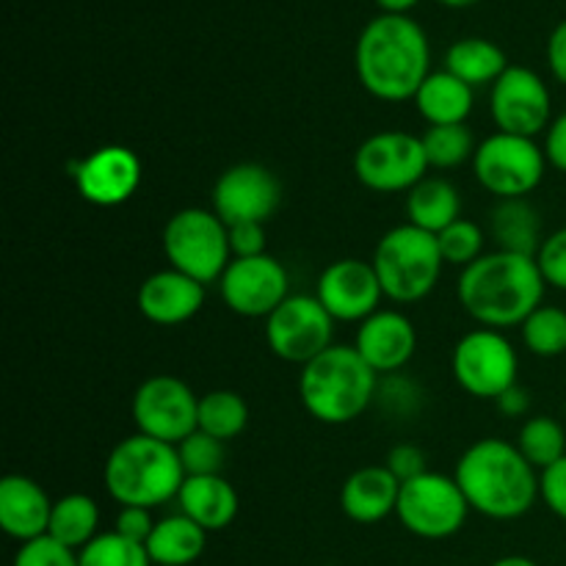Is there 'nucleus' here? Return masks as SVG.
I'll return each mask as SVG.
<instances>
[{"mask_svg":"<svg viewBox=\"0 0 566 566\" xmlns=\"http://www.w3.org/2000/svg\"><path fill=\"white\" fill-rule=\"evenodd\" d=\"M545 276L536 258L514 252H490L462 269L457 285L459 304L484 329L523 326L545 298Z\"/></svg>","mask_w":566,"mask_h":566,"instance_id":"nucleus-1","label":"nucleus"},{"mask_svg":"<svg viewBox=\"0 0 566 566\" xmlns=\"http://www.w3.org/2000/svg\"><path fill=\"white\" fill-rule=\"evenodd\" d=\"M354 64L370 97L385 103L415 99L431 75L429 39L412 17L379 14L359 33Z\"/></svg>","mask_w":566,"mask_h":566,"instance_id":"nucleus-2","label":"nucleus"},{"mask_svg":"<svg viewBox=\"0 0 566 566\" xmlns=\"http://www.w3.org/2000/svg\"><path fill=\"white\" fill-rule=\"evenodd\" d=\"M459 490L470 503V512L490 520H520L539 501V475L517 446L486 437L473 442L459 457L453 470Z\"/></svg>","mask_w":566,"mask_h":566,"instance_id":"nucleus-3","label":"nucleus"},{"mask_svg":"<svg viewBox=\"0 0 566 566\" xmlns=\"http://www.w3.org/2000/svg\"><path fill=\"white\" fill-rule=\"evenodd\" d=\"M379 374L354 346H332L307 363L298 376V398L310 418L326 426H346L374 403Z\"/></svg>","mask_w":566,"mask_h":566,"instance_id":"nucleus-4","label":"nucleus"},{"mask_svg":"<svg viewBox=\"0 0 566 566\" xmlns=\"http://www.w3.org/2000/svg\"><path fill=\"white\" fill-rule=\"evenodd\" d=\"M103 481L119 506L155 509L177 501L186 481L177 446L133 434L111 448Z\"/></svg>","mask_w":566,"mask_h":566,"instance_id":"nucleus-5","label":"nucleus"},{"mask_svg":"<svg viewBox=\"0 0 566 566\" xmlns=\"http://www.w3.org/2000/svg\"><path fill=\"white\" fill-rule=\"evenodd\" d=\"M370 263L379 276L385 298L396 304H415L434 291L446 260L437 235L407 221L381 235Z\"/></svg>","mask_w":566,"mask_h":566,"instance_id":"nucleus-6","label":"nucleus"},{"mask_svg":"<svg viewBox=\"0 0 566 566\" xmlns=\"http://www.w3.org/2000/svg\"><path fill=\"white\" fill-rule=\"evenodd\" d=\"M164 254L169 269L202 282L221 280L227 265L232 263L230 227L205 208L177 210L164 227Z\"/></svg>","mask_w":566,"mask_h":566,"instance_id":"nucleus-7","label":"nucleus"},{"mask_svg":"<svg viewBox=\"0 0 566 566\" xmlns=\"http://www.w3.org/2000/svg\"><path fill=\"white\" fill-rule=\"evenodd\" d=\"M545 149L528 136L492 133L473 155V175L497 199H525L545 180Z\"/></svg>","mask_w":566,"mask_h":566,"instance_id":"nucleus-8","label":"nucleus"},{"mask_svg":"<svg viewBox=\"0 0 566 566\" xmlns=\"http://www.w3.org/2000/svg\"><path fill=\"white\" fill-rule=\"evenodd\" d=\"M396 514L409 534L437 542L457 536L464 528L470 503L453 475L429 470V473L401 484Z\"/></svg>","mask_w":566,"mask_h":566,"instance_id":"nucleus-9","label":"nucleus"},{"mask_svg":"<svg viewBox=\"0 0 566 566\" xmlns=\"http://www.w3.org/2000/svg\"><path fill=\"white\" fill-rule=\"evenodd\" d=\"M354 175L376 193H409L429 177L423 142L407 130L374 133L354 153Z\"/></svg>","mask_w":566,"mask_h":566,"instance_id":"nucleus-10","label":"nucleus"},{"mask_svg":"<svg viewBox=\"0 0 566 566\" xmlns=\"http://www.w3.org/2000/svg\"><path fill=\"white\" fill-rule=\"evenodd\" d=\"M451 370L457 385L473 398H492L517 385L520 357L497 329H473L453 346Z\"/></svg>","mask_w":566,"mask_h":566,"instance_id":"nucleus-11","label":"nucleus"},{"mask_svg":"<svg viewBox=\"0 0 566 566\" xmlns=\"http://www.w3.org/2000/svg\"><path fill=\"white\" fill-rule=\"evenodd\" d=\"M337 321L326 313L318 296H287L274 313L265 318V343L274 357L293 365H307L332 348Z\"/></svg>","mask_w":566,"mask_h":566,"instance_id":"nucleus-12","label":"nucleus"},{"mask_svg":"<svg viewBox=\"0 0 566 566\" xmlns=\"http://www.w3.org/2000/svg\"><path fill=\"white\" fill-rule=\"evenodd\" d=\"M133 420L138 434L180 446L199 429V398L182 379L158 374L142 381L133 396Z\"/></svg>","mask_w":566,"mask_h":566,"instance_id":"nucleus-13","label":"nucleus"},{"mask_svg":"<svg viewBox=\"0 0 566 566\" xmlns=\"http://www.w3.org/2000/svg\"><path fill=\"white\" fill-rule=\"evenodd\" d=\"M221 298L241 318H269L287 296L291 276L274 254L235 258L221 274Z\"/></svg>","mask_w":566,"mask_h":566,"instance_id":"nucleus-14","label":"nucleus"},{"mask_svg":"<svg viewBox=\"0 0 566 566\" xmlns=\"http://www.w3.org/2000/svg\"><path fill=\"white\" fill-rule=\"evenodd\" d=\"M497 130L512 136H539L553 122V99L547 83L528 66H509L490 97Z\"/></svg>","mask_w":566,"mask_h":566,"instance_id":"nucleus-15","label":"nucleus"},{"mask_svg":"<svg viewBox=\"0 0 566 566\" xmlns=\"http://www.w3.org/2000/svg\"><path fill=\"white\" fill-rule=\"evenodd\" d=\"M282 202V186L260 164H235L216 180L213 213L227 227L265 224Z\"/></svg>","mask_w":566,"mask_h":566,"instance_id":"nucleus-16","label":"nucleus"},{"mask_svg":"<svg viewBox=\"0 0 566 566\" xmlns=\"http://www.w3.org/2000/svg\"><path fill=\"white\" fill-rule=\"evenodd\" d=\"M315 296L335 321H346V324L359 321L363 324L370 315L379 313L385 291H381L374 263L343 258L337 263L326 265L324 274L318 276Z\"/></svg>","mask_w":566,"mask_h":566,"instance_id":"nucleus-17","label":"nucleus"},{"mask_svg":"<svg viewBox=\"0 0 566 566\" xmlns=\"http://www.w3.org/2000/svg\"><path fill=\"white\" fill-rule=\"evenodd\" d=\"M75 188L88 205L116 208L125 205L142 186V160L133 149L108 144L88 153L72 171Z\"/></svg>","mask_w":566,"mask_h":566,"instance_id":"nucleus-18","label":"nucleus"},{"mask_svg":"<svg viewBox=\"0 0 566 566\" xmlns=\"http://www.w3.org/2000/svg\"><path fill=\"white\" fill-rule=\"evenodd\" d=\"M354 348L376 374H396L418 352V332L398 310H379L359 324Z\"/></svg>","mask_w":566,"mask_h":566,"instance_id":"nucleus-19","label":"nucleus"},{"mask_svg":"<svg viewBox=\"0 0 566 566\" xmlns=\"http://www.w3.org/2000/svg\"><path fill=\"white\" fill-rule=\"evenodd\" d=\"M136 302L149 324L180 326L202 310L205 285L175 269L155 271L142 282Z\"/></svg>","mask_w":566,"mask_h":566,"instance_id":"nucleus-20","label":"nucleus"},{"mask_svg":"<svg viewBox=\"0 0 566 566\" xmlns=\"http://www.w3.org/2000/svg\"><path fill=\"white\" fill-rule=\"evenodd\" d=\"M53 503L28 475H6L0 481V528L20 545L48 536Z\"/></svg>","mask_w":566,"mask_h":566,"instance_id":"nucleus-21","label":"nucleus"},{"mask_svg":"<svg viewBox=\"0 0 566 566\" xmlns=\"http://www.w3.org/2000/svg\"><path fill=\"white\" fill-rule=\"evenodd\" d=\"M401 481L385 468V464H368L359 468L343 481L340 509L352 523L376 525L396 514Z\"/></svg>","mask_w":566,"mask_h":566,"instance_id":"nucleus-22","label":"nucleus"},{"mask_svg":"<svg viewBox=\"0 0 566 566\" xmlns=\"http://www.w3.org/2000/svg\"><path fill=\"white\" fill-rule=\"evenodd\" d=\"M180 514L205 528L208 534L224 531L238 517V492L224 475H188L182 481V490L177 495Z\"/></svg>","mask_w":566,"mask_h":566,"instance_id":"nucleus-23","label":"nucleus"},{"mask_svg":"<svg viewBox=\"0 0 566 566\" xmlns=\"http://www.w3.org/2000/svg\"><path fill=\"white\" fill-rule=\"evenodd\" d=\"M418 114L431 125H464L473 114L475 88L448 70L431 72L415 94Z\"/></svg>","mask_w":566,"mask_h":566,"instance_id":"nucleus-24","label":"nucleus"},{"mask_svg":"<svg viewBox=\"0 0 566 566\" xmlns=\"http://www.w3.org/2000/svg\"><path fill=\"white\" fill-rule=\"evenodd\" d=\"M208 545V531L199 528L186 514H171L155 523L147 539V553L153 566H191L199 562Z\"/></svg>","mask_w":566,"mask_h":566,"instance_id":"nucleus-25","label":"nucleus"},{"mask_svg":"<svg viewBox=\"0 0 566 566\" xmlns=\"http://www.w3.org/2000/svg\"><path fill=\"white\" fill-rule=\"evenodd\" d=\"M490 230L501 252L536 258L542 249V241H545L542 238L539 210L531 202H525V199H501L497 208L492 210Z\"/></svg>","mask_w":566,"mask_h":566,"instance_id":"nucleus-26","label":"nucleus"},{"mask_svg":"<svg viewBox=\"0 0 566 566\" xmlns=\"http://www.w3.org/2000/svg\"><path fill=\"white\" fill-rule=\"evenodd\" d=\"M407 219L420 230L440 235L446 227L462 219V199L446 177H426L407 193Z\"/></svg>","mask_w":566,"mask_h":566,"instance_id":"nucleus-27","label":"nucleus"},{"mask_svg":"<svg viewBox=\"0 0 566 566\" xmlns=\"http://www.w3.org/2000/svg\"><path fill=\"white\" fill-rule=\"evenodd\" d=\"M509 66L512 64L506 61V53H503L495 42L481 36L459 39L457 44L448 48L446 55V70L473 88L486 86V83L495 86L497 77H501Z\"/></svg>","mask_w":566,"mask_h":566,"instance_id":"nucleus-28","label":"nucleus"},{"mask_svg":"<svg viewBox=\"0 0 566 566\" xmlns=\"http://www.w3.org/2000/svg\"><path fill=\"white\" fill-rule=\"evenodd\" d=\"M97 528H99V509L88 495L72 492V495L59 497V501L53 503L48 536H53V539L61 542V545L81 553L88 542L97 539L99 536Z\"/></svg>","mask_w":566,"mask_h":566,"instance_id":"nucleus-29","label":"nucleus"},{"mask_svg":"<svg viewBox=\"0 0 566 566\" xmlns=\"http://www.w3.org/2000/svg\"><path fill=\"white\" fill-rule=\"evenodd\" d=\"M199 431L230 442L249 426V403L235 390H210L199 398Z\"/></svg>","mask_w":566,"mask_h":566,"instance_id":"nucleus-30","label":"nucleus"},{"mask_svg":"<svg viewBox=\"0 0 566 566\" xmlns=\"http://www.w3.org/2000/svg\"><path fill=\"white\" fill-rule=\"evenodd\" d=\"M517 448L536 470H547L566 457V431L558 420L547 415L528 418L520 429Z\"/></svg>","mask_w":566,"mask_h":566,"instance_id":"nucleus-31","label":"nucleus"},{"mask_svg":"<svg viewBox=\"0 0 566 566\" xmlns=\"http://www.w3.org/2000/svg\"><path fill=\"white\" fill-rule=\"evenodd\" d=\"M420 142L429 158V169H457L468 160L473 164V155L479 149L468 125H431L426 127Z\"/></svg>","mask_w":566,"mask_h":566,"instance_id":"nucleus-32","label":"nucleus"},{"mask_svg":"<svg viewBox=\"0 0 566 566\" xmlns=\"http://www.w3.org/2000/svg\"><path fill=\"white\" fill-rule=\"evenodd\" d=\"M523 332V343L534 357L551 359L566 354V310L562 307H547L542 304L539 310L525 318L520 326Z\"/></svg>","mask_w":566,"mask_h":566,"instance_id":"nucleus-33","label":"nucleus"},{"mask_svg":"<svg viewBox=\"0 0 566 566\" xmlns=\"http://www.w3.org/2000/svg\"><path fill=\"white\" fill-rule=\"evenodd\" d=\"M77 556H81V566H153L147 545L125 539L116 531L99 534Z\"/></svg>","mask_w":566,"mask_h":566,"instance_id":"nucleus-34","label":"nucleus"},{"mask_svg":"<svg viewBox=\"0 0 566 566\" xmlns=\"http://www.w3.org/2000/svg\"><path fill=\"white\" fill-rule=\"evenodd\" d=\"M437 243H440L442 260L448 265L468 269L475 260L484 258V230L470 219H459L451 227H446L437 235Z\"/></svg>","mask_w":566,"mask_h":566,"instance_id":"nucleus-35","label":"nucleus"},{"mask_svg":"<svg viewBox=\"0 0 566 566\" xmlns=\"http://www.w3.org/2000/svg\"><path fill=\"white\" fill-rule=\"evenodd\" d=\"M227 442L216 440V437L205 434V431H193L191 437L177 446V453H180L182 470L188 475H221V468H224V451Z\"/></svg>","mask_w":566,"mask_h":566,"instance_id":"nucleus-36","label":"nucleus"},{"mask_svg":"<svg viewBox=\"0 0 566 566\" xmlns=\"http://www.w3.org/2000/svg\"><path fill=\"white\" fill-rule=\"evenodd\" d=\"M14 566H81V556L72 547L55 542L53 536H39L20 545Z\"/></svg>","mask_w":566,"mask_h":566,"instance_id":"nucleus-37","label":"nucleus"},{"mask_svg":"<svg viewBox=\"0 0 566 566\" xmlns=\"http://www.w3.org/2000/svg\"><path fill=\"white\" fill-rule=\"evenodd\" d=\"M536 263H539V271L547 285H553L556 291H566V227L542 241Z\"/></svg>","mask_w":566,"mask_h":566,"instance_id":"nucleus-38","label":"nucleus"},{"mask_svg":"<svg viewBox=\"0 0 566 566\" xmlns=\"http://www.w3.org/2000/svg\"><path fill=\"white\" fill-rule=\"evenodd\" d=\"M539 497L556 517L566 520V457L539 473Z\"/></svg>","mask_w":566,"mask_h":566,"instance_id":"nucleus-39","label":"nucleus"},{"mask_svg":"<svg viewBox=\"0 0 566 566\" xmlns=\"http://www.w3.org/2000/svg\"><path fill=\"white\" fill-rule=\"evenodd\" d=\"M155 523H158V520H153V509L122 506V512L116 514L114 531L125 536V539L138 542V545H147V539L155 531Z\"/></svg>","mask_w":566,"mask_h":566,"instance_id":"nucleus-40","label":"nucleus"},{"mask_svg":"<svg viewBox=\"0 0 566 566\" xmlns=\"http://www.w3.org/2000/svg\"><path fill=\"white\" fill-rule=\"evenodd\" d=\"M385 468L390 470V473L396 475L401 484H407V481H412V479H418V475L429 473V468H426V453L420 451L418 446L390 448Z\"/></svg>","mask_w":566,"mask_h":566,"instance_id":"nucleus-41","label":"nucleus"},{"mask_svg":"<svg viewBox=\"0 0 566 566\" xmlns=\"http://www.w3.org/2000/svg\"><path fill=\"white\" fill-rule=\"evenodd\" d=\"M230 252L235 258H260L265 254V224L230 227Z\"/></svg>","mask_w":566,"mask_h":566,"instance_id":"nucleus-42","label":"nucleus"},{"mask_svg":"<svg viewBox=\"0 0 566 566\" xmlns=\"http://www.w3.org/2000/svg\"><path fill=\"white\" fill-rule=\"evenodd\" d=\"M545 158L553 169L564 171L566 175V111L558 114L545 130Z\"/></svg>","mask_w":566,"mask_h":566,"instance_id":"nucleus-43","label":"nucleus"},{"mask_svg":"<svg viewBox=\"0 0 566 566\" xmlns=\"http://www.w3.org/2000/svg\"><path fill=\"white\" fill-rule=\"evenodd\" d=\"M547 64H551L553 77L566 86V20L558 22L547 42Z\"/></svg>","mask_w":566,"mask_h":566,"instance_id":"nucleus-44","label":"nucleus"},{"mask_svg":"<svg viewBox=\"0 0 566 566\" xmlns=\"http://www.w3.org/2000/svg\"><path fill=\"white\" fill-rule=\"evenodd\" d=\"M495 407L501 409L506 418H525V415H528V409H531V392L525 390V387L517 381V385L509 387L503 396L495 398Z\"/></svg>","mask_w":566,"mask_h":566,"instance_id":"nucleus-45","label":"nucleus"},{"mask_svg":"<svg viewBox=\"0 0 566 566\" xmlns=\"http://www.w3.org/2000/svg\"><path fill=\"white\" fill-rule=\"evenodd\" d=\"M376 6H379L385 14H407L409 9L418 6V0H376Z\"/></svg>","mask_w":566,"mask_h":566,"instance_id":"nucleus-46","label":"nucleus"},{"mask_svg":"<svg viewBox=\"0 0 566 566\" xmlns=\"http://www.w3.org/2000/svg\"><path fill=\"white\" fill-rule=\"evenodd\" d=\"M492 566H539V564L531 562V558H525V556H506V558H497Z\"/></svg>","mask_w":566,"mask_h":566,"instance_id":"nucleus-47","label":"nucleus"},{"mask_svg":"<svg viewBox=\"0 0 566 566\" xmlns=\"http://www.w3.org/2000/svg\"><path fill=\"white\" fill-rule=\"evenodd\" d=\"M442 6H451V9H464V6H473L479 3V0H440Z\"/></svg>","mask_w":566,"mask_h":566,"instance_id":"nucleus-48","label":"nucleus"},{"mask_svg":"<svg viewBox=\"0 0 566 566\" xmlns=\"http://www.w3.org/2000/svg\"><path fill=\"white\" fill-rule=\"evenodd\" d=\"M564 418H566V403H564Z\"/></svg>","mask_w":566,"mask_h":566,"instance_id":"nucleus-49","label":"nucleus"}]
</instances>
